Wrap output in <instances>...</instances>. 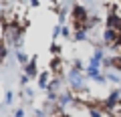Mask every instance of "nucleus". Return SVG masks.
<instances>
[{"label":"nucleus","mask_w":121,"mask_h":117,"mask_svg":"<svg viewBox=\"0 0 121 117\" xmlns=\"http://www.w3.org/2000/svg\"><path fill=\"white\" fill-rule=\"evenodd\" d=\"M67 89H69L73 95H81V93L87 89L85 73H81V71H77L75 67H71V69L67 71Z\"/></svg>","instance_id":"obj_1"},{"label":"nucleus","mask_w":121,"mask_h":117,"mask_svg":"<svg viewBox=\"0 0 121 117\" xmlns=\"http://www.w3.org/2000/svg\"><path fill=\"white\" fill-rule=\"evenodd\" d=\"M117 39H119V32H117V30H113V28H105L103 35H101V44H103L105 48H111V47H115Z\"/></svg>","instance_id":"obj_2"},{"label":"nucleus","mask_w":121,"mask_h":117,"mask_svg":"<svg viewBox=\"0 0 121 117\" xmlns=\"http://www.w3.org/2000/svg\"><path fill=\"white\" fill-rule=\"evenodd\" d=\"M22 69H24V75L30 79V81H32V79H39L40 71H39V59H36V55L32 56V59L28 61V65H26V67H22Z\"/></svg>","instance_id":"obj_3"},{"label":"nucleus","mask_w":121,"mask_h":117,"mask_svg":"<svg viewBox=\"0 0 121 117\" xmlns=\"http://www.w3.org/2000/svg\"><path fill=\"white\" fill-rule=\"evenodd\" d=\"M36 85H39V89L40 91H47L48 89V85H51V81H52V75H51V71H40V75H39V79H36Z\"/></svg>","instance_id":"obj_4"},{"label":"nucleus","mask_w":121,"mask_h":117,"mask_svg":"<svg viewBox=\"0 0 121 117\" xmlns=\"http://www.w3.org/2000/svg\"><path fill=\"white\" fill-rule=\"evenodd\" d=\"M8 52H10V47L6 44L4 39H0V65H2V63H6V59H8Z\"/></svg>","instance_id":"obj_5"},{"label":"nucleus","mask_w":121,"mask_h":117,"mask_svg":"<svg viewBox=\"0 0 121 117\" xmlns=\"http://www.w3.org/2000/svg\"><path fill=\"white\" fill-rule=\"evenodd\" d=\"M14 56H16V61L20 63L22 67H26V65H28V61H30V59L26 56V52L22 51V48H14Z\"/></svg>","instance_id":"obj_6"},{"label":"nucleus","mask_w":121,"mask_h":117,"mask_svg":"<svg viewBox=\"0 0 121 117\" xmlns=\"http://www.w3.org/2000/svg\"><path fill=\"white\" fill-rule=\"evenodd\" d=\"M105 77H107L109 83H113V85H119L121 87V73H115V71H107L105 73Z\"/></svg>","instance_id":"obj_7"},{"label":"nucleus","mask_w":121,"mask_h":117,"mask_svg":"<svg viewBox=\"0 0 121 117\" xmlns=\"http://www.w3.org/2000/svg\"><path fill=\"white\" fill-rule=\"evenodd\" d=\"M22 99H24V103L32 101V99H35V91H32L30 87H24V89H22Z\"/></svg>","instance_id":"obj_8"},{"label":"nucleus","mask_w":121,"mask_h":117,"mask_svg":"<svg viewBox=\"0 0 121 117\" xmlns=\"http://www.w3.org/2000/svg\"><path fill=\"white\" fill-rule=\"evenodd\" d=\"M14 103V91L12 89H6L4 93V105H12Z\"/></svg>","instance_id":"obj_9"},{"label":"nucleus","mask_w":121,"mask_h":117,"mask_svg":"<svg viewBox=\"0 0 121 117\" xmlns=\"http://www.w3.org/2000/svg\"><path fill=\"white\" fill-rule=\"evenodd\" d=\"M51 52H52L55 56H63V47H60L59 43H52V44H51Z\"/></svg>","instance_id":"obj_10"},{"label":"nucleus","mask_w":121,"mask_h":117,"mask_svg":"<svg viewBox=\"0 0 121 117\" xmlns=\"http://www.w3.org/2000/svg\"><path fill=\"white\" fill-rule=\"evenodd\" d=\"M60 30H63V26H60V24H55V28H52V43H56V40H59Z\"/></svg>","instance_id":"obj_11"},{"label":"nucleus","mask_w":121,"mask_h":117,"mask_svg":"<svg viewBox=\"0 0 121 117\" xmlns=\"http://www.w3.org/2000/svg\"><path fill=\"white\" fill-rule=\"evenodd\" d=\"M28 83H30V79L22 73V75H20V85H22V89H24V87H28Z\"/></svg>","instance_id":"obj_12"},{"label":"nucleus","mask_w":121,"mask_h":117,"mask_svg":"<svg viewBox=\"0 0 121 117\" xmlns=\"http://www.w3.org/2000/svg\"><path fill=\"white\" fill-rule=\"evenodd\" d=\"M24 115H26V111H24L22 107H18L16 111H14V115H12V117H24Z\"/></svg>","instance_id":"obj_13"},{"label":"nucleus","mask_w":121,"mask_h":117,"mask_svg":"<svg viewBox=\"0 0 121 117\" xmlns=\"http://www.w3.org/2000/svg\"><path fill=\"white\" fill-rule=\"evenodd\" d=\"M47 115H48V113L44 111V109H36V111H35V117H47Z\"/></svg>","instance_id":"obj_14"},{"label":"nucleus","mask_w":121,"mask_h":117,"mask_svg":"<svg viewBox=\"0 0 121 117\" xmlns=\"http://www.w3.org/2000/svg\"><path fill=\"white\" fill-rule=\"evenodd\" d=\"M39 6H40V4L36 2V0H32V2H30V8H39Z\"/></svg>","instance_id":"obj_15"}]
</instances>
